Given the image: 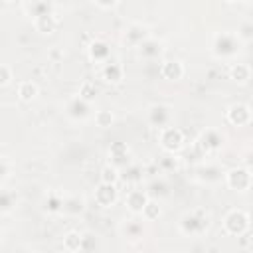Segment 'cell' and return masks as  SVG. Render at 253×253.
<instances>
[{
  "label": "cell",
  "instance_id": "cell-24",
  "mask_svg": "<svg viewBox=\"0 0 253 253\" xmlns=\"http://www.w3.org/2000/svg\"><path fill=\"white\" fill-rule=\"evenodd\" d=\"M22 8H24V12L32 20H36V18L47 14V12H53V4H49V2H38V0L36 2H24Z\"/></svg>",
  "mask_w": 253,
  "mask_h": 253
},
{
  "label": "cell",
  "instance_id": "cell-26",
  "mask_svg": "<svg viewBox=\"0 0 253 253\" xmlns=\"http://www.w3.org/2000/svg\"><path fill=\"white\" fill-rule=\"evenodd\" d=\"M97 95H99V87L95 85V81H83L81 85H79V91H77V97H81L83 101H87V103H93L95 99H97Z\"/></svg>",
  "mask_w": 253,
  "mask_h": 253
},
{
  "label": "cell",
  "instance_id": "cell-16",
  "mask_svg": "<svg viewBox=\"0 0 253 253\" xmlns=\"http://www.w3.org/2000/svg\"><path fill=\"white\" fill-rule=\"evenodd\" d=\"M186 73V67L180 59H166L160 63V75L166 81H180Z\"/></svg>",
  "mask_w": 253,
  "mask_h": 253
},
{
  "label": "cell",
  "instance_id": "cell-21",
  "mask_svg": "<svg viewBox=\"0 0 253 253\" xmlns=\"http://www.w3.org/2000/svg\"><path fill=\"white\" fill-rule=\"evenodd\" d=\"M229 79L237 85H245L249 79H251V67L243 61H237L229 67Z\"/></svg>",
  "mask_w": 253,
  "mask_h": 253
},
{
  "label": "cell",
  "instance_id": "cell-29",
  "mask_svg": "<svg viewBox=\"0 0 253 253\" xmlns=\"http://www.w3.org/2000/svg\"><path fill=\"white\" fill-rule=\"evenodd\" d=\"M93 121H95V125H97L99 128H111V126L115 125V115H113V111H109V109H99V111L95 113Z\"/></svg>",
  "mask_w": 253,
  "mask_h": 253
},
{
  "label": "cell",
  "instance_id": "cell-7",
  "mask_svg": "<svg viewBox=\"0 0 253 253\" xmlns=\"http://www.w3.org/2000/svg\"><path fill=\"white\" fill-rule=\"evenodd\" d=\"M170 121H172V109L170 107L160 105V103L148 107V111H146V123L150 126L162 130V128L170 126Z\"/></svg>",
  "mask_w": 253,
  "mask_h": 253
},
{
  "label": "cell",
  "instance_id": "cell-23",
  "mask_svg": "<svg viewBox=\"0 0 253 253\" xmlns=\"http://www.w3.org/2000/svg\"><path fill=\"white\" fill-rule=\"evenodd\" d=\"M121 233L130 239V241H136L144 235V223L142 221H136V219H126L123 225H121Z\"/></svg>",
  "mask_w": 253,
  "mask_h": 253
},
{
  "label": "cell",
  "instance_id": "cell-18",
  "mask_svg": "<svg viewBox=\"0 0 253 253\" xmlns=\"http://www.w3.org/2000/svg\"><path fill=\"white\" fill-rule=\"evenodd\" d=\"M32 22H34V30L38 34H42V36H51L55 32V28H57V18H55L53 12H47V14L40 16V18H36Z\"/></svg>",
  "mask_w": 253,
  "mask_h": 253
},
{
  "label": "cell",
  "instance_id": "cell-2",
  "mask_svg": "<svg viewBox=\"0 0 253 253\" xmlns=\"http://www.w3.org/2000/svg\"><path fill=\"white\" fill-rule=\"evenodd\" d=\"M241 42L235 36V32H215L211 38V55L217 59H233L241 51Z\"/></svg>",
  "mask_w": 253,
  "mask_h": 253
},
{
  "label": "cell",
  "instance_id": "cell-35",
  "mask_svg": "<svg viewBox=\"0 0 253 253\" xmlns=\"http://www.w3.org/2000/svg\"><path fill=\"white\" fill-rule=\"evenodd\" d=\"M146 192H148V196H150V194L164 196V194H166V184H164V182H152V184L148 186V190H146Z\"/></svg>",
  "mask_w": 253,
  "mask_h": 253
},
{
  "label": "cell",
  "instance_id": "cell-12",
  "mask_svg": "<svg viewBox=\"0 0 253 253\" xmlns=\"http://www.w3.org/2000/svg\"><path fill=\"white\" fill-rule=\"evenodd\" d=\"M196 180L206 186H215L221 180H225V172L217 164H202L196 168Z\"/></svg>",
  "mask_w": 253,
  "mask_h": 253
},
{
  "label": "cell",
  "instance_id": "cell-22",
  "mask_svg": "<svg viewBox=\"0 0 253 253\" xmlns=\"http://www.w3.org/2000/svg\"><path fill=\"white\" fill-rule=\"evenodd\" d=\"M63 249L67 253L83 251V233L77 229H69L67 233H63Z\"/></svg>",
  "mask_w": 253,
  "mask_h": 253
},
{
  "label": "cell",
  "instance_id": "cell-15",
  "mask_svg": "<svg viewBox=\"0 0 253 253\" xmlns=\"http://www.w3.org/2000/svg\"><path fill=\"white\" fill-rule=\"evenodd\" d=\"M87 53L95 63H103L105 65L107 61H111V45L105 40H93L87 45Z\"/></svg>",
  "mask_w": 253,
  "mask_h": 253
},
{
  "label": "cell",
  "instance_id": "cell-13",
  "mask_svg": "<svg viewBox=\"0 0 253 253\" xmlns=\"http://www.w3.org/2000/svg\"><path fill=\"white\" fill-rule=\"evenodd\" d=\"M223 142H225V136L217 128H206V130H202V134L198 138V144L204 152H215L223 146Z\"/></svg>",
  "mask_w": 253,
  "mask_h": 253
},
{
  "label": "cell",
  "instance_id": "cell-27",
  "mask_svg": "<svg viewBox=\"0 0 253 253\" xmlns=\"http://www.w3.org/2000/svg\"><path fill=\"white\" fill-rule=\"evenodd\" d=\"M16 202H18V196H16V192L2 188V192H0V211H2L4 215H6V213H10V211L14 210Z\"/></svg>",
  "mask_w": 253,
  "mask_h": 253
},
{
  "label": "cell",
  "instance_id": "cell-31",
  "mask_svg": "<svg viewBox=\"0 0 253 253\" xmlns=\"http://www.w3.org/2000/svg\"><path fill=\"white\" fill-rule=\"evenodd\" d=\"M61 208H63V196L57 192H49L45 198V210L49 213H61Z\"/></svg>",
  "mask_w": 253,
  "mask_h": 253
},
{
  "label": "cell",
  "instance_id": "cell-28",
  "mask_svg": "<svg viewBox=\"0 0 253 253\" xmlns=\"http://www.w3.org/2000/svg\"><path fill=\"white\" fill-rule=\"evenodd\" d=\"M235 36L239 38L241 43H251L253 42V20H243L239 22L237 30H235Z\"/></svg>",
  "mask_w": 253,
  "mask_h": 253
},
{
  "label": "cell",
  "instance_id": "cell-14",
  "mask_svg": "<svg viewBox=\"0 0 253 253\" xmlns=\"http://www.w3.org/2000/svg\"><path fill=\"white\" fill-rule=\"evenodd\" d=\"M150 200H152V198L148 196L146 190H130V192L126 194V198H125V206H126V210H128L132 215H140L142 210L146 208V204H148Z\"/></svg>",
  "mask_w": 253,
  "mask_h": 253
},
{
  "label": "cell",
  "instance_id": "cell-30",
  "mask_svg": "<svg viewBox=\"0 0 253 253\" xmlns=\"http://www.w3.org/2000/svg\"><path fill=\"white\" fill-rule=\"evenodd\" d=\"M119 180H121V174H119V170H117L115 166L105 164V166L101 168V174H99V182H101V184H115V186H117Z\"/></svg>",
  "mask_w": 253,
  "mask_h": 253
},
{
  "label": "cell",
  "instance_id": "cell-19",
  "mask_svg": "<svg viewBox=\"0 0 253 253\" xmlns=\"http://www.w3.org/2000/svg\"><path fill=\"white\" fill-rule=\"evenodd\" d=\"M16 91H18V99H20L22 103H32V101L40 95V87H38V83L32 81V79H24V81H20Z\"/></svg>",
  "mask_w": 253,
  "mask_h": 253
},
{
  "label": "cell",
  "instance_id": "cell-34",
  "mask_svg": "<svg viewBox=\"0 0 253 253\" xmlns=\"http://www.w3.org/2000/svg\"><path fill=\"white\" fill-rule=\"evenodd\" d=\"M12 79H14V71H12V67H10L8 63H0V85L6 87V85L12 83Z\"/></svg>",
  "mask_w": 253,
  "mask_h": 253
},
{
  "label": "cell",
  "instance_id": "cell-38",
  "mask_svg": "<svg viewBox=\"0 0 253 253\" xmlns=\"http://www.w3.org/2000/svg\"><path fill=\"white\" fill-rule=\"evenodd\" d=\"M47 57H49L53 63H57L59 59H63V51H61L59 47H51V49L47 51Z\"/></svg>",
  "mask_w": 253,
  "mask_h": 253
},
{
  "label": "cell",
  "instance_id": "cell-8",
  "mask_svg": "<svg viewBox=\"0 0 253 253\" xmlns=\"http://www.w3.org/2000/svg\"><path fill=\"white\" fill-rule=\"evenodd\" d=\"M93 200L101 208H113L119 202V190L115 184H97L93 190Z\"/></svg>",
  "mask_w": 253,
  "mask_h": 253
},
{
  "label": "cell",
  "instance_id": "cell-10",
  "mask_svg": "<svg viewBox=\"0 0 253 253\" xmlns=\"http://www.w3.org/2000/svg\"><path fill=\"white\" fill-rule=\"evenodd\" d=\"M150 38H152V36H150L148 26L138 24V22L130 24V26L125 30V34H123L125 43H126V45H132V47H136V49H138L146 40H150Z\"/></svg>",
  "mask_w": 253,
  "mask_h": 253
},
{
  "label": "cell",
  "instance_id": "cell-5",
  "mask_svg": "<svg viewBox=\"0 0 253 253\" xmlns=\"http://www.w3.org/2000/svg\"><path fill=\"white\" fill-rule=\"evenodd\" d=\"M225 184L233 192H247L253 186V174L247 168H243V166L229 168L225 172Z\"/></svg>",
  "mask_w": 253,
  "mask_h": 253
},
{
  "label": "cell",
  "instance_id": "cell-39",
  "mask_svg": "<svg viewBox=\"0 0 253 253\" xmlns=\"http://www.w3.org/2000/svg\"><path fill=\"white\" fill-rule=\"evenodd\" d=\"M126 172L130 174V176H128V180H136V178H138L140 168H138V166H128V168H126Z\"/></svg>",
  "mask_w": 253,
  "mask_h": 253
},
{
  "label": "cell",
  "instance_id": "cell-17",
  "mask_svg": "<svg viewBox=\"0 0 253 253\" xmlns=\"http://www.w3.org/2000/svg\"><path fill=\"white\" fill-rule=\"evenodd\" d=\"M101 79L109 85H119L125 79V67L119 61H107L101 67Z\"/></svg>",
  "mask_w": 253,
  "mask_h": 253
},
{
  "label": "cell",
  "instance_id": "cell-25",
  "mask_svg": "<svg viewBox=\"0 0 253 253\" xmlns=\"http://www.w3.org/2000/svg\"><path fill=\"white\" fill-rule=\"evenodd\" d=\"M138 53H140V57H144V59H156V57L162 53V43L156 42L154 38H150V40H146V42L138 47Z\"/></svg>",
  "mask_w": 253,
  "mask_h": 253
},
{
  "label": "cell",
  "instance_id": "cell-1",
  "mask_svg": "<svg viewBox=\"0 0 253 253\" xmlns=\"http://www.w3.org/2000/svg\"><path fill=\"white\" fill-rule=\"evenodd\" d=\"M210 229V211L206 208H194L182 213L178 221V231L186 237H200Z\"/></svg>",
  "mask_w": 253,
  "mask_h": 253
},
{
  "label": "cell",
  "instance_id": "cell-32",
  "mask_svg": "<svg viewBox=\"0 0 253 253\" xmlns=\"http://www.w3.org/2000/svg\"><path fill=\"white\" fill-rule=\"evenodd\" d=\"M142 219L144 221H156L160 215H162V208H160V204L156 202V200H150L148 204H146V208L142 210Z\"/></svg>",
  "mask_w": 253,
  "mask_h": 253
},
{
  "label": "cell",
  "instance_id": "cell-6",
  "mask_svg": "<svg viewBox=\"0 0 253 253\" xmlns=\"http://www.w3.org/2000/svg\"><path fill=\"white\" fill-rule=\"evenodd\" d=\"M225 119L233 126H247L253 121V111H251V107L247 103L237 101V103H233V105H229L225 109Z\"/></svg>",
  "mask_w": 253,
  "mask_h": 253
},
{
  "label": "cell",
  "instance_id": "cell-11",
  "mask_svg": "<svg viewBox=\"0 0 253 253\" xmlns=\"http://www.w3.org/2000/svg\"><path fill=\"white\" fill-rule=\"evenodd\" d=\"M65 115H67V119H71L75 123L85 121V119L91 117V103H87V101H83L81 97L75 95L65 103Z\"/></svg>",
  "mask_w": 253,
  "mask_h": 253
},
{
  "label": "cell",
  "instance_id": "cell-37",
  "mask_svg": "<svg viewBox=\"0 0 253 253\" xmlns=\"http://www.w3.org/2000/svg\"><path fill=\"white\" fill-rule=\"evenodd\" d=\"M243 168H247V170L253 174V148H249V150L243 154Z\"/></svg>",
  "mask_w": 253,
  "mask_h": 253
},
{
  "label": "cell",
  "instance_id": "cell-33",
  "mask_svg": "<svg viewBox=\"0 0 253 253\" xmlns=\"http://www.w3.org/2000/svg\"><path fill=\"white\" fill-rule=\"evenodd\" d=\"M10 174H12V164H10V158H8L6 154H2V156H0V184H2V188L6 186V182H8Z\"/></svg>",
  "mask_w": 253,
  "mask_h": 253
},
{
  "label": "cell",
  "instance_id": "cell-3",
  "mask_svg": "<svg viewBox=\"0 0 253 253\" xmlns=\"http://www.w3.org/2000/svg\"><path fill=\"white\" fill-rule=\"evenodd\" d=\"M221 225H223V231H225L227 235H231V237H241V235H245V233L249 231L251 219H249V213H247V211H243V210H239V208H233V210H229V211L225 213Z\"/></svg>",
  "mask_w": 253,
  "mask_h": 253
},
{
  "label": "cell",
  "instance_id": "cell-9",
  "mask_svg": "<svg viewBox=\"0 0 253 253\" xmlns=\"http://www.w3.org/2000/svg\"><path fill=\"white\" fill-rule=\"evenodd\" d=\"M109 164L115 166L117 170L130 166V148L126 146V142L117 140L109 146Z\"/></svg>",
  "mask_w": 253,
  "mask_h": 253
},
{
  "label": "cell",
  "instance_id": "cell-4",
  "mask_svg": "<svg viewBox=\"0 0 253 253\" xmlns=\"http://www.w3.org/2000/svg\"><path fill=\"white\" fill-rule=\"evenodd\" d=\"M158 144L168 154H178L184 148V132L178 126H166L158 130Z\"/></svg>",
  "mask_w": 253,
  "mask_h": 253
},
{
  "label": "cell",
  "instance_id": "cell-36",
  "mask_svg": "<svg viewBox=\"0 0 253 253\" xmlns=\"http://www.w3.org/2000/svg\"><path fill=\"white\" fill-rule=\"evenodd\" d=\"M93 6H95L97 10H115V8L119 6V2H117V0H109V2H101V0H95V2H93Z\"/></svg>",
  "mask_w": 253,
  "mask_h": 253
},
{
  "label": "cell",
  "instance_id": "cell-20",
  "mask_svg": "<svg viewBox=\"0 0 253 253\" xmlns=\"http://www.w3.org/2000/svg\"><path fill=\"white\" fill-rule=\"evenodd\" d=\"M85 211V202L83 198L79 196H65L63 198V208H61V213L63 215H69V217H77Z\"/></svg>",
  "mask_w": 253,
  "mask_h": 253
}]
</instances>
